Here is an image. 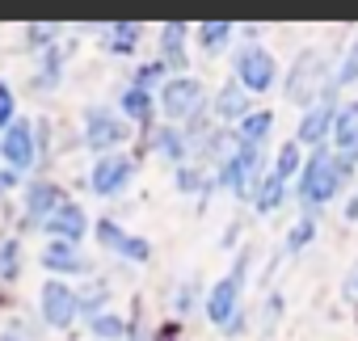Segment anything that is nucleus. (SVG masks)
<instances>
[{
  "label": "nucleus",
  "instance_id": "obj_5",
  "mask_svg": "<svg viewBox=\"0 0 358 341\" xmlns=\"http://www.w3.org/2000/svg\"><path fill=\"white\" fill-rule=\"evenodd\" d=\"M266 147H249V143H236V152L215 168V190H224V194H232V198H241V203H249V194H253V186H257V177L266 173Z\"/></svg>",
  "mask_w": 358,
  "mask_h": 341
},
{
  "label": "nucleus",
  "instance_id": "obj_25",
  "mask_svg": "<svg viewBox=\"0 0 358 341\" xmlns=\"http://www.w3.org/2000/svg\"><path fill=\"white\" fill-rule=\"evenodd\" d=\"M26 270V249L22 236H0V286H13Z\"/></svg>",
  "mask_w": 358,
  "mask_h": 341
},
{
  "label": "nucleus",
  "instance_id": "obj_21",
  "mask_svg": "<svg viewBox=\"0 0 358 341\" xmlns=\"http://www.w3.org/2000/svg\"><path fill=\"white\" fill-rule=\"evenodd\" d=\"M118 114L127 118V126H139V131L148 135V131L156 126V93L127 85V89L118 93Z\"/></svg>",
  "mask_w": 358,
  "mask_h": 341
},
{
  "label": "nucleus",
  "instance_id": "obj_26",
  "mask_svg": "<svg viewBox=\"0 0 358 341\" xmlns=\"http://www.w3.org/2000/svg\"><path fill=\"white\" fill-rule=\"evenodd\" d=\"M64 34H68V26H51V22H30V26H22V38H26V51L38 59L43 51H51L55 43H64Z\"/></svg>",
  "mask_w": 358,
  "mask_h": 341
},
{
  "label": "nucleus",
  "instance_id": "obj_28",
  "mask_svg": "<svg viewBox=\"0 0 358 341\" xmlns=\"http://www.w3.org/2000/svg\"><path fill=\"white\" fill-rule=\"evenodd\" d=\"M350 85H358V38L341 51V59H337V68H333V80H329L324 101H329V106H337V101H333V93H337V89H350Z\"/></svg>",
  "mask_w": 358,
  "mask_h": 341
},
{
  "label": "nucleus",
  "instance_id": "obj_20",
  "mask_svg": "<svg viewBox=\"0 0 358 341\" xmlns=\"http://www.w3.org/2000/svg\"><path fill=\"white\" fill-rule=\"evenodd\" d=\"M143 34H148V26H143V22H110V26H101V30H97V38H101V47H106V55H114V59H131V55L139 51Z\"/></svg>",
  "mask_w": 358,
  "mask_h": 341
},
{
  "label": "nucleus",
  "instance_id": "obj_12",
  "mask_svg": "<svg viewBox=\"0 0 358 341\" xmlns=\"http://www.w3.org/2000/svg\"><path fill=\"white\" fill-rule=\"evenodd\" d=\"M38 266L51 278H64V282H76V278H89L93 274V257L80 245H68V240H47L43 253H38Z\"/></svg>",
  "mask_w": 358,
  "mask_h": 341
},
{
  "label": "nucleus",
  "instance_id": "obj_3",
  "mask_svg": "<svg viewBox=\"0 0 358 341\" xmlns=\"http://www.w3.org/2000/svg\"><path fill=\"white\" fill-rule=\"evenodd\" d=\"M329 80H333V72H329V59H324L320 51H303V55L291 64V72L282 76V97H287L291 106L308 110V106L324 101V93H329Z\"/></svg>",
  "mask_w": 358,
  "mask_h": 341
},
{
  "label": "nucleus",
  "instance_id": "obj_1",
  "mask_svg": "<svg viewBox=\"0 0 358 341\" xmlns=\"http://www.w3.org/2000/svg\"><path fill=\"white\" fill-rule=\"evenodd\" d=\"M350 173H354V168H345L329 147H316V152L303 156V168H299L291 194L299 198L303 215H316L320 207H329V203L350 186Z\"/></svg>",
  "mask_w": 358,
  "mask_h": 341
},
{
  "label": "nucleus",
  "instance_id": "obj_27",
  "mask_svg": "<svg viewBox=\"0 0 358 341\" xmlns=\"http://www.w3.org/2000/svg\"><path fill=\"white\" fill-rule=\"evenodd\" d=\"M270 135H274V110H253L236 126V143H249V147H266Z\"/></svg>",
  "mask_w": 358,
  "mask_h": 341
},
{
  "label": "nucleus",
  "instance_id": "obj_36",
  "mask_svg": "<svg viewBox=\"0 0 358 341\" xmlns=\"http://www.w3.org/2000/svg\"><path fill=\"white\" fill-rule=\"evenodd\" d=\"M199 295H203V286H199L194 278H186V282H177V286H173V299H169V312H173L177 320H186V316L194 312Z\"/></svg>",
  "mask_w": 358,
  "mask_h": 341
},
{
  "label": "nucleus",
  "instance_id": "obj_17",
  "mask_svg": "<svg viewBox=\"0 0 358 341\" xmlns=\"http://www.w3.org/2000/svg\"><path fill=\"white\" fill-rule=\"evenodd\" d=\"M43 232H47V240H68V245H80L89 232H93V224H89V215H85V207L80 203H64L47 224H43Z\"/></svg>",
  "mask_w": 358,
  "mask_h": 341
},
{
  "label": "nucleus",
  "instance_id": "obj_19",
  "mask_svg": "<svg viewBox=\"0 0 358 341\" xmlns=\"http://www.w3.org/2000/svg\"><path fill=\"white\" fill-rule=\"evenodd\" d=\"M148 152L156 156V160H164V164H190V143H186V135H182V126H169V122H156L152 131H148Z\"/></svg>",
  "mask_w": 358,
  "mask_h": 341
},
{
  "label": "nucleus",
  "instance_id": "obj_22",
  "mask_svg": "<svg viewBox=\"0 0 358 341\" xmlns=\"http://www.w3.org/2000/svg\"><path fill=\"white\" fill-rule=\"evenodd\" d=\"M173 186H177V194L194 198V203H199V211H207V203H211V194H215V177L207 173L203 164H194V160L173 168Z\"/></svg>",
  "mask_w": 358,
  "mask_h": 341
},
{
  "label": "nucleus",
  "instance_id": "obj_43",
  "mask_svg": "<svg viewBox=\"0 0 358 341\" xmlns=\"http://www.w3.org/2000/svg\"><path fill=\"white\" fill-rule=\"evenodd\" d=\"M13 190H22V177L13 173V168H5V164H0V198H9Z\"/></svg>",
  "mask_w": 358,
  "mask_h": 341
},
{
  "label": "nucleus",
  "instance_id": "obj_7",
  "mask_svg": "<svg viewBox=\"0 0 358 341\" xmlns=\"http://www.w3.org/2000/svg\"><path fill=\"white\" fill-rule=\"evenodd\" d=\"M127 139H131V126L118 110H110V106H85L80 110V143H85V152H93V160L118 152Z\"/></svg>",
  "mask_w": 358,
  "mask_h": 341
},
{
  "label": "nucleus",
  "instance_id": "obj_30",
  "mask_svg": "<svg viewBox=\"0 0 358 341\" xmlns=\"http://www.w3.org/2000/svg\"><path fill=\"white\" fill-rule=\"evenodd\" d=\"M85 328H89V337H93V341H127V316H118L114 307H110V312L89 316V320H85Z\"/></svg>",
  "mask_w": 358,
  "mask_h": 341
},
{
  "label": "nucleus",
  "instance_id": "obj_15",
  "mask_svg": "<svg viewBox=\"0 0 358 341\" xmlns=\"http://www.w3.org/2000/svg\"><path fill=\"white\" fill-rule=\"evenodd\" d=\"M68 59H72V43L64 47V43H55L51 51H43L38 59H34V76H30V93H38V97H47V93H55L59 85H64V72H68Z\"/></svg>",
  "mask_w": 358,
  "mask_h": 341
},
{
  "label": "nucleus",
  "instance_id": "obj_8",
  "mask_svg": "<svg viewBox=\"0 0 358 341\" xmlns=\"http://www.w3.org/2000/svg\"><path fill=\"white\" fill-rule=\"evenodd\" d=\"M135 173H139V160H135L131 152H110V156H97V160H93L85 186H89L93 198L114 203V198H122V194L131 190Z\"/></svg>",
  "mask_w": 358,
  "mask_h": 341
},
{
  "label": "nucleus",
  "instance_id": "obj_34",
  "mask_svg": "<svg viewBox=\"0 0 358 341\" xmlns=\"http://www.w3.org/2000/svg\"><path fill=\"white\" fill-rule=\"evenodd\" d=\"M270 168H274L282 182H295V177H299V168H303V147H299L295 139L282 143V147L274 152V164H270Z\"/></svg>",
  "mask_w": 358,
  "mask_h": 341
},
{
  "label": "nucleus",
  "instance_id": "obj_4",
  "mask_svg": "<svg viewBox=\"0 0 358 341\" xmlns=\"http://www.w3.org/2000/svg\"><path fill=\"white\" fill-rule=\"evenodd\" d=\"M207 106H211V97H207V89H203L199 76H169L156 89V114H164L169 126H186Z\"/></svg>",
  "mask_w": 358,
  "mask_h": 341
},
{
  "label": "nucleus",
  "instance_id": "obj_2",
  "mask_svg": "<svg viewBox=\"0 0 358 341\" xmlns=\"http://www.w3.org/2000/svg\"><path fill=\"white\" fill-rule=\"evenodd\" d=\"M253 261H257V253L253 249H236V261H232V270L207 291V299H203V316L215 324V328H224L232 316H236V307L245 303V286H249V274H253Z\"/></svg>",
  "mask_w": 358,
  "mask_h": 341
},
{
  "label": "nucleus",
  "instance_id": "obj_41",
  "mask_svg": "<svg viewBox=\"0 0 358 341\" xmlns=\"http://www.w3.org/2000/svg\"><path fill=\"white\" fill-rule=\"evenodd\" d=\"M127 341H148V320H143V303L135 299L131 320H127Z\"/></svg>",
  "mask_w": 358,
  "mask_h": 341
},
{
  "label": "nucleus",
  "instance_id": "obj_46",
  "mask_svg": "<svg viewBox=\"0 0 358 341\" xmlns=\"http://www.w3.org/2000/svg\"><path fill=\"white\" fill-rule=\"evenodd\" d=\"M156 341H177V320H173V328H160V337Z\"/></svg>",
  "mask_w": 358,
  "mask_h": 341
},
{
  "label": "nucleus",
  "instance_id": "obj_14",
  "mask_svg": "<svg viewBox=\"0 0 358 341\" xmlns=\"http://www.w3.org/2000/svg\"><path fill=\"white\" fill-rule=\"evenodd\" d=\"M329 152L345 164V168H354L358 164V97L354 101H341L337 110H333V131H329Z\"/></svg>",
  "mask_w": 358,
  "mask_h": 341
},
{
  "label": "nucleus",
  "instance_id": "obj_45",
  "mask_svg": "<svg viewBox=\"0 0 358 341\" xmlns=\"http://www.w3.org/2000/svg\"><path fill=\"white\" fill-rule=\"evenodd\" d=\"M345 219H350V224H358V194L345 203Z\"/></svg>",
  "mask_w": 358,
  "mask_h": 341
},
{
  "label": "nucleus",
  "instance_id": "obj_33",
  "mask_svg": "<svg viewBox=\"0 0 358 341\" xmlns=\"http://www.w3.org/2000/svg\"><path fill=\"white\" fill-rule=\"evenodd\" d=\"M127 236H131V232H127L118 219H110V215H101V219L93 224V240H97L101 253H114V257H118V249L127 245Z\"/></svg>",
  "mask_w": 358,
  "mask_h": 341
},
{
  "label": "nucleus",
  "instance_id": "obj_42",
  "mask_svg": "<svg viewBox=\"0 0 358 341\" xmlns=\"http://www.w3.org/2000/svg\"><path fill=\"white\" fill-rule=\"evenodd\" d=\"M341 299L358 307V261H354V266L345 270V278H341Z\"/></svg>",
  "mask_w": 358,
  "mask_h": 341
},
{
  "label": "nucleus",
  "instance_id": "obj_40",
  "mask_svg": "<svg viewBox=\"0 0 358 341\" xmlns=\"http://www.w3.org/2000/svg\"><path fill=\"white\" fill-rule=\"evenodd\" d=\"M249 328H253V307H245V303H241V307H236V316H232L220 333H224V337H245Z\"/></svg>",
  "mask_w": 358,
  "mask_h": 341
},
{
  "label": "nucleus",
  "instance_id": "obj_37",
  "mask_svg": "<svg viewBox=\"0 0 358 341\" xmlns=\"http://www.w3.org/2000/svg\"><path fill=\"white\" fill-rule=\"evenodd\" d=\"M164 80H169L164 64H160V59H143V64L135 68V76H131L127 85H135V89H148V93H156V89H160Z\"/></svg>",
  "mask_w": 358,
  "mask_h": 341
},
{
  "label": "nucleus",
  "instance_id": "obj_39",
  "mask_svg": "<svg viewBox=\"0 0 358 341\" xmlns=\"http://www.w3.org/2000/svg\"><path fill=\"white\" fill-rule=\"evenodd\" d=\"M118 257L131 261V266H148L152 261V240L148 236H127V245L118 249Z\"/></svg>",
  "mask_w": 358,
  "mask_h": 341
},
{
  "label": "nucleus",
  "instance_id": "obj_31",
  "mask_svg": "<svg viewBox=\"0 0 358 341\" xmlns=\"http://www.w3.org/2000/svg\"><path fill=\"white\" fill-rule=\"evenodd\" d=\"M282 312H287V299H282V291H266V295H262V307L253 312V320H257L253 328H257L262 337H270V333L282 324Z\"/></svg>",
  "mask_w": 358,
  "mask_h": 341
},
{
  "label": "nucleus",
  "instance_id": "obj_23",
  "mask_svg": "<svg viewBox=\"0 0 358 341\" xmlns=\"http://www.w3.org/2000/svg\"><path fill=\"white\" fill-rule=\"evenodd\" d=\"M287 198H291V182H282L274 168H266V173L257 177V186H253V194H249V207L257 215H274Z\"/></svg>",
  "mask_w": 358,
  "mask_h": 341
},
{
  "label": "nucleus",
  "instance_id": "obj_9",
  "mask_svg": "<svg viewBox=\"0 0 358 341\" xmlns=\"http://www.w3.org/2000/svg\"><path fill=\"white\" fill-rule=\"evenodd\" d=\"M76 320H80V291H76V282L47 278L38 286V324L51 328V333H68Z\"/></svg>",
  "mask_w": 358,
  "mask_h": 341
},
{
  "label": "nucleus",
  "instance_id": "obj_18",
  "mask_svg": "<svg viewBox=\"0 0 358 341\" xmlns=\"http://www.w3.org/2000/svg\"><path fill=\"white\" fill-rule=\"evenodd\" d=\"M333 110L337 106H329V101H316V106H308L303 114H299V122H295V143L299 147H324L329 143V131H333Z\"/></svg>",
  "mask_w": 358,
  "mask_h": 341
},
{
  "label": "nucleus",
  "instance_id": "obj_24",
  "mask_svg": "<svg viewBox=\"0 0 358 341\" xmlns=\"http://www.w3.org/2000/svg\"><path fill=\"white\" fill-rule=\"evenodd\" d=\"M190 38H194V47L203 55H224L232 47V38H236V26L232 22H203V26H194Z\"/></svg>",
  "mask_w": 358,
  "mask_h": 341
},
{
  "label": "nucleus",
  "instance_id": "obj_16",
  "mask_svg": "<svg viewBox=\"0 0 358 341\" xmlns=\"http://www.w3.org/2000/svg\"><path fill=\"white\" fill-rule=\"evenodd\" d=\"M253 114V97L236 85V80H228V85H220V93L211 97V118H215V126H228V131H236L245 118Z\"/></svg>",
  "mask_w": 358,
  "mask_h": 341
},
{
  "label": "nucleus",
  "instance_id": "obj_10",
  "mask_svg": "<svg viewBox=\"0 0 358 341\" xmlns=\"http://www.w3.org/2000/svg\"><path fill=\"white\" fill-rule=\"evenodd\" d=\"M64 203H68V194H64L59 182H51V177H30V182H22V228H26V232H30V228L43 232V224H47Z\"/></svg>",
  "mask_w": 358,
  "mask_h": 341
},
{
  "label": "nucleus",
  "instance_id": "obj_29",
  "mask_svg": "<svg viewBox=\"0 0 358 341\" xmlns=\"http://www.w3.org/2000/svg\"><path fill=\"white\" fill-rule=\"evenodd\" d=\"M316 240V215H299L295 224H291V232H287V240H282V261H295V257H303V249Z\"/></svg>",
  "mask_w": 358,
  "mask_h": 341
},
{
  "label": "nucleus",
  "instance_id": "obj_44",
  "mask_svg": "<svg viewBox=\"0 0 358 341\" xmlns=\"http://www.w3.org/2000/svg\"><path fill=\"white\" fill-rule=\"evenodd\" d=\"M241 232H245V219H232V224L224 228V240H220V245H224V249H232V245L241 240Z\"/></svg>",
  "mask_w": 358,
  "mask_h": 341
},
{
  "label": "nucleus",
  "instance_id": "obj_13",
  "mask_svg": "<svg viewBox=\"0 0 358 341\" xmlns=\"http://www.w3.org/2000/svg\"><path fill=\"white\" fill-rule=\"evenodd\" d=\"M190 34L194 26L186 22H164L156 30V59L164 64L169 76H190Z\"/></svg>",
  "mask_w": 358,
  "mask_h": 341
},
{
  "label": "nucleus",
  "instance_id": "obj_38",
  "mask_svg": "<svg viewBox=\"0 0 358 341\" xmlns=\"http://www.w3.org/2000/svg\"><path fill=\"white\" fill-rule=\"evenodd\" d=\"M17 118H22V114H17V93H13L9 80H0V135H5Z\"/></svg>",
  "mask_w": 358,
  "mask_h": 341
},
{
  "label": "nucleus",
  "instance_id": "obj_35",
  "mask_svg": "<svg viewBox=\"0 0 358 341\" xmlns=\"http://www.w3.org/2000/svg\"><path fill=\"white\" fill-rule=\"evenodd\" d=\"M0 341H43V324L30 316H9L0 320Z\"/></svg>",
  "mask_w": 358,
  "mask_h": 341
},
{
  "label": "nucleus",
  "instance_id": "obj_6",
  "mask_svg": "<svg viewBox=\"0 0 358 341\" xmlns=\"http://www.w3.org/2000/svg\"><path fill=\"white\" fill-rule=\"evenodd\" d=\"M232 80L249 93V97H266L282 85V72H278V59L270 47L262 43H245L232 59Z\"/></svg>",
  "mask_w": 358,
  "mask_h": 341
},
{
  "label": "nucleus",
  "instance_id": "obj_32",
  "mask_svg": "<svg viewBox=\"0 0 358 341\" xmlns=\"http://www.w3.org/2000/svg\"><path fill=\"white\" fill-rule=\"evenodd\" d=\"M80 291V320H89V316H97V312H110V282L106 278H93L89 286H76Z\"/></svg>",
  "mask_w": 358,
  "mask_h": 341
},
{
  "label": "nucleus",
  "instance_id": "obj_11",
  "mask_svg": "<svg viewBox=\"0 0 358 341\" xmlns=\"http://www.w3.org/2000/svg\"><path fill=\"white\" fill-rule=\"evenodd\" d=\"M0 164L13 173H34L38 168V143H34V118H17L5 135H0Z\"/></svg>",
  "mask_w": 358,
  "mask_h": 341
}]
</instances>
